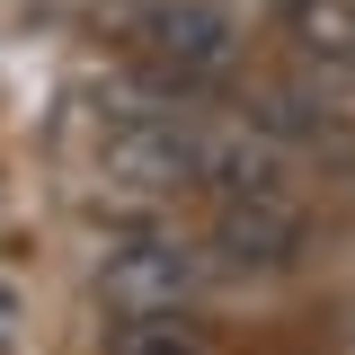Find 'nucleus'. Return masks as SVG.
<instances>
[{"label":"nucleus","instance_id":"7ed1b4c3","mask_svg":"<svg viewBox=\"0 0 355 355\" xmlns=\"http://www.w3.org/2000/svg\"><path fill=\"white\" fill-rule=\"evenodd\" d=\"M142 53L178 89H196V80H222L240 62V36H231V9L222 0H151L142 9Z\"/></svg>","mask_w":355,"mask_h":355},{"label":"nucleus","instance_id":"f257e3e1","mask_svg":"<svg viewBox=\"0 0 355 355\" xmlns=\"http://www.w3.org/2000/svg\"><path fill=\"white\" fill-rule=\"evenodd\" d=\"M205 275H214V258L196 240H178V231H133L98 266V284H107L116 311H187L205 293Z\"/></svg>","mask_w":355,"mask_h":355},{"label":"nucleus","instance_id":"39448f33","mask_svg":"<svg viewBox=\"0 0 355 355\" xmlns=\"http://www.w3.org/2000/svg\"><path fill=\"white\" fill-rule=\"evenodd\" d=\"M107 355H214V338L187 320V311H125Z\"/></svg>","mask_w":355,"mask_h":355},{"label":"nucleus","instance_id":"f03ea898","mask_svg":"<svg viewBox=\"0 0 355 355\" xmlns=\"http://www.w3.org/2000/svg\"><path fill=\"white\" fill-rule=\"evenodd\" d=\"M311 249V222L293 196H222L214 205V249L205 258L222 275H284V266H302Z\"/></svg>","mask_w":355,"mask_h":355},{"label":"nucleus","instance_id":"20e7f679","mask_svg":"<svg viewBox=\"0 0 355 355\" xmlns=\"http://www.w3.org/2000/svg\"><path fill=\"white\" fill-rule=\"evenodd\" d=\"M284 18H293V44L311 71L355 80V0H284Z\"/></svg>","mask_w":355,"mask_h":355},{"label":"nucleus","instance_id":"423d86ee","mask_svg":"<svg viewBox=\"0 0 355 355\" xmlns=\"http://www.w3.org/2000/svg\"><path fill=\"white\" fill-rule=\"evenodd\" d=\"M0 347H9V293H0Z\"/></svg>","mask_w":355,"mask_h":355}]
</instances>
